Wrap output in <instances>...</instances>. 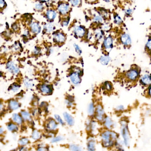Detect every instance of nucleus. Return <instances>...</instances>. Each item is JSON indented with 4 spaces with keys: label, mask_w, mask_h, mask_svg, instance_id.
<instances>
[{
    "label": "nucleus",
    "mask_w": 151,
    "mask_h": 151,
    "mask_svg": "<svg viewBox=\"0 0 151 151\" xmlns=\"http://www.w3.org/2000/svg\"><path fill=\"white\" fill-rule=\"evenodd\" d=\"M103 140V144L105 147H109L113 144L114 140L117 138L116 134L110 131H106L102 135Z\"/></svg>",
    "instance_id": "f257e3e1"
},
{
    "label": "nucleus",
    "mask_w": 151,
    "mask_h": 151,
    "mask_svg": "<svg viewBox=\"0 0 151 151\" xmlns=\"http://www.w3.org/2000/svg\"><path fill=\"white\" fill-rule=\"evenodd\" d=\"M120 41L123 45L126 47L131 45L132 43V38L130 35L126 32H124L121 35Z\"/></svg>",
    "instance_id": "f03ea898"
},
{
    "label": "nucleus",
    "mask_w": 151,
    "mask_h": 151,
    "mask_svg": "<svg viewBox=\"0 0 151 151\" xmlns=\"http://www.w3.org/2000/svg\"><path fill=\"white\" fill-rule=\"evenodd\" d=\"M103 45L106 50L110 51L113 47L114 38L111 35L106 37L103 40Z\"/></svg>",
    "instance_id": "7ed1b4c3"
},
{
    "label": "nucleus",
    "mask_w": 151,
    "mask_h": 151,
    "mask_svg": "<svg viewBox=\"0 0 151 151\" xmlns=\"http://www.w3.org/2000/svg\"><path fill=\"white\" fill-rule=\"evenodd\" d=\"M121 133L123 137L124 140V142L126 145L128 146L129 143V136L128 133V130L126 126V124H123L122 125L121 128Z\"/></svg>",
    "instance_id": "20e7f679"
},
{
    "label": "nucleus",
    "mask_w": 151,
    "mask_h": 151,
    "mask_svg": "<svg viewBox=\"0 0 151 151\" xmlns=\"http://www.w3.org/2000/svg\"><path fill=\"white\" fill-rule=\"evenodd\" d=\"M7 68L9 71L13 74L18 73L19 71V68L12 61H10L7 64Z\"/></svg>",
    "instance_id": "39448f33"
},
{
    "label": "nucleus",
    "mask_w": 151,
    "mask_h": 151,
    "mask_svg": "<svg viewBox=\"0 0 151 151\" xmlns=\"http://www.w3.org/2000/svg\"><path fill=\"white\" fill-rule=\"evenodd\" d=\"M127 76L130 80H136L138 76V72L136 69H132L127 72Z\"/></svg>",
    "instance_id": "423d86ee"
},
{
    "label": "nucleus",
    "mask_w": 151,
    "mask_h": 151,
    "mask_svg": "<svg viewBox=\"0 0 151 151\" xmlns=\"http://www.w3.org/2000/svg\"><path fill=\"white\" fill-rule=\"evenodd\" d=\"M70 79L72 83L75 85L78 84L81 82V79L79 74L77 72H74L70 75Z\"/></svg>",
    "instance_id": "0eeeda50"
},
{
    "label": "nucleus",
    "mask_w": 151,
    "mask_h": 151,
    "mask_svg": "<svg viewBox=\"0 0 151 151\" xmlns=\"http://www.w3.org/2000/svg\"><path fill=\"white\" fill-rule=\"evenodd\" d=\"M74 31L75 34L78 37H83L85 34V30L80 26H75L74 28Z\"/></svg>",
    "instance_id": "6e6552de"
},
{
    "label": "nucleus",
    "mask_w": 151,
    "mask_h": 151,
    "mask_svg": "<svg viewBox=\"0 0 151 151\" xmlns=\"http://www.w3.org/2000/svg\"><path fill=\"white\" fill-rule=\"evenodd\" d=\"M58 10L60 13L63 15H65L68 12L69 10V6L66 4H62L58 7Z\"/></svg>",
    "instance_id": "1a4fd4ad"
},
{
    "label": "nucleus",
    "mask_w": 151,
    "mask_h": 151,
    "mask_svg": "<svg viewBox=\"0 0 151 151\" xmlns=\"http://www.w3.org/2000/svg\"><path fill=\"white\" fill-rule=\"evenodd\" d=\"M97 115L96 118L99 121H102L103 118V115L104 114V110L103 109L102 106L98 105L97 107Z\"/></svg>",
    "instance_id": "9d476101"
},
{
    "label": "nucleus",
    "mask_w": 151,
    "mask_h": 151,
    "mask_svg": "<svg viewBox=\"0 0 151 151\" xmlns=\"http://www.w3.org/2000/svg\"><path fill=\"white\" fill-rule=\"evenodd\" d=\"M63 117L64 119L69 126H73L74 123V121L73 117L67 113L63 114Z\"/></svg>",
    "instance_id": "9b49d317"
},
{
    "label": "nucleus",
    "mask_w": 151,
    "mask_h": 151,
    "mask_svg": "<svg viewBox=\"0 0 151 151\" xmlns=\"http://www.w3.org/2000/svg\"><path fill=\"white\" fill-rule=\"evenodd\" d=\"M54 40L59 43H63L65 40V36L62 33H58L54 35Z\"/></svg>",
    "instance_id": "f8f14e48"
},
{
    "label": "nucleus",
    "mask_w": 151,
    "mask_h": 151,
    "mask_svg": "<svg viewBox=\"0 0 151 151\" xmlns=\"http://www.w3.org/2000/svg\"><path fill=\"white\" fill-rule=\"evenodd\" d=\"M31 31L36 34L39 33L41 31V28L38 23L36 22L32 23L31 25Z\"/></svg>",
    "instance_id": "ddd939ff"
},
{
    "label": "nucleus",
    "mask_w": 151,
    "mask_h": 151,
    "mask_svg": "<svg viewBox=\"0 0 151 151\" xmlns=\"http://www.w3.org/2000/svg\"><path fill=\"white\" fill-rule=\"evenodd\" d=\"M111 60V58L108 55H104L101 56L100 59V63L103 65H106L108 64Z\"/></svg>",
    "instance_id": "4468645a"
},
{
    "label": "nucleus",
    "mask_w": 151,
    "mask_h": 151,
    "mask_svg": "<svg viewBox=\"0 0 151 151\" xmlns=\"http://www.w3.org/2000/svg\"><path fill=\"white\" fill-rule=\"evenodd\" d=\"M47 127L50 130H54L57 127V123L54 120H51L47 124Z\"/></svg>",
    "instance_id": "2eb2a0df"
},
{
    "label": "nucleus",
    "mask_w": 151,
    "mask_h": 151,
    "mask_svg": "<svg viewBox=\"0 0 151 151\" xmlns=\"http://www.w3.org/2000/svg\"><path fill=\"white\" fill-rule=\"evenodd\" d=\"M9 106L10 109L12 110H16L19 108L20 105L19 103L14 100H11L10 101Z\"/></svg>",
    "instance_id": "dca6fc26"
},
{
    "label": "nucleus",
    "mask_w": 151,
    "mask_h": 151,
    "mask_svg": "<svg viewBox=\"0 0 151 151\" xmlns=\"http://www.w3.org/2000/svg\"><path fill=\"white\" fill-rule=\"evenodd\" d=\"M142 83L145 85L151 84V77L150 76L146 74L141 78Z\"/></svg>",
    "instance_id": "f3484780"
},
{
    "label": "nucleus",
    "mask_w": 151,
    "mask_h": 151,
    "mask_svg": "<svg viewBox=\"0 0 151 151\" xmlns=\"http://www.w3.org/2000/svg\"><path fill=\"white\" fill-rule=\"evenodd\" d=\"M46 16H47V17L49 20H53L56 16V13L54 11L52 10H50L47 12Z\"/></svg>",
    "instance_id": "a211bd4d"
},
{
    "label": "nucleus",
    "mask_w": 151,
    "mask_h": 151,
    "mask_svg": "<svg viewBox=\"0 0 151 151\" xmlns=\"http://www.w3.org/2000/svg\"><path fill=\"white\" fill-rule=\"evenodd\" d=\"M114 21L115 24L118 25H120L121 24H122L123 23L122 19L119 15L117 14H116L114 15Z\"/></svg>",
    "instance_id": "6ab92c4d"
},
{
    "label": "nucleus",
    "mask_w": 151,
    "mask_h": 151,
    "mask_svg": "<svg viewBox=\"0 0 151 151\" xmlns=\"http://www.w3.org/2000/svg\"><path fill=\"white\" fill-rule=\"evenodd\" d=\"M40 91L44 94H49L51 91L50 87L46 85H43L40 87Z\"/></svg>",
    "instance_id": "aec40b11"
},
{
    "label": "nucleus",
    "mask_w": 151,
    "mask_h": 151,
    "mask_svg": "<svg viewBox=\"0 0 151 151\" xmlns=\"http://www.w3.org/2000/svg\"><path fill=\"white\" fill-rule=\"evenodd\" d=\"M12 120L14 121L15 122L17 123L18 124L20 125V124H21L22 120L21 117H20V116H19V115L18 114H13L12 115Z\"/></svg>",
    "instance_id": "412c9836"
},
{
    "label": "nucleus",
    "mask_w": 151,
    "mask_h": 151,
    "mask_svg": "<svg viewBox=\"0 0 151 151\" xmlns=\"http://www.w3.org/2000/svg\"><path fill=\"white\" fill-rule=\"evenodd\" d=\"M104 36V33L103 31L100 30H97L95 31V38L97 40H101L103 39Z\"/></svg>",
    "instance_id": "4be33fe9"
},
{
    "label": "nucleus",
    "mask_w": 151,
    "mask_h": 151,
    "mask_svg": "<svg viewBox=\"0 0 151 151\" xmlns=\"http://www.w3.org/2000/svg\"><path fill=\"white\" fill-rule=\"evenodd\" d=\"M53 25L51 23H48L44 26V29L48 33H50L53 30Z\"/></svg>",
    "instance_id": "5701e85b"
},
{
    "label": "nucleus",
    "mask_w": 151,
    "mask_h": 151,
    "mask_svg": "<svg viewBox=\"0 0 151 151\" xmlns=\"http://www.w3.org/2000/svg\"><path fill=\"white\" fill-rule=\"evenodd\" d=\"M105 125L106 127L108 128H110L113 125V122L111 119L109 117H107L105 119Z\"/></svg>",
    "instance_id": "b1692460"
},
{
    "label": "nucleus",
    "mask_w": 151,
    "mask_h": 151,
    "mask_svg": "<svg viewBox=\"0 0 151 151\" xmlns=\"http://www.w3.org/2000/svg\"><path fill=\"white\" fill-rule=\"evenodd\" d=\"M21 114L23 118L25 120H30L31 116L28 112L26 111H22L21 112Z\"/></svg>",
    "instance_id": "393cba45"
},
{
    "label": "nucleus",
    "mask_w": 151,
    "mask_h": 151,
    "mask_svg": "<svg viewBox=\"0 0 151 151\" xmlns=\"http://www.w3.org/2000/svg\"><path fill=\"white\" fill-rule=\"evenodd\" d=\"M7 128L10 131H17L18 129L17 126L12 123L9 124L7 126Z\"/></svg>",
    "instance_id": "a878e982"
},
{
    "label": "nucleus",
    "mask_w": 151,
    "mask_h": 151,
    "mask_svg": "<svg viewBox=\"0 0 151 151\" xmlns=\"http://www.w3.org/2000/svg\"><path fill=\"white\" fill-rule=\"evenodd\" d=\"M95 142L94 140H91L88 144V149L90 151H94L95 150Z\"/></svg>",
    "instance_id": "bb28decb"
},
{
    "label": "nucleus",
    "mask_w": 151,
    "mask_h": 151,
    "mask_svg": "<svg viewBox=\"0 0 151 151\" xmlns=\"http://www.w3.org/2000/svg\"><path fill=\"white\" fill-rule=\"evenodd\" d=\"M41 137L40 133L38 131L35 130L33 132L32 134V137L34 140H38Z\"/></svg>",
    "instance_id": "cd10ccee"
},
{
    "label": "nucleus",
    "mask_w": 151,
    "mask_h": 151,
    "mask_svg": "<svg viewBox=\"0 0 151 151\" xmlns=\"http://www.w3.org/2000/svg\"><path fill=\"white\" fill-rule=\"evenodd\" d=\"M94 104L93 103H91L89 106L88 109V113L89 115L91 116L94 113Z\"/></svg>",
    "instance_id": "c85d7f7f"
},
{
    "label": "nucleus",
    "mask_w": 151,
    "mask_h": 151,
    "mask_svg": "<svg viewBox=\"0 0 151 151\" xmlns=\"http://www.w3.org/2000/svg\"><path fill=\"white\" fill-rule=\"evenodd\" d=\"M94 20L97 23H102L103 21V18L101 15H96L94 18Z\"/></svg>",
    "instance_id": "c756f323"
},
{
    "label": "nucleus",
    "mask_w": 151,
    "mask_h": 151,
    "mask_svg": "<svg viewBox=\"0 0 151 151\" xmlns=\"http://www.w3.org/2000/svg\"><path fill=\"white\" fill-rule=\"evenodd\" d=\"M24 83L25 86L27 88H31L33 86V83H32L31 80H29V79H25L24 80Z\"/></svg>",
    "instance_id": "7c9ffc66"
},
{
    "label": "nucleus",
    "mask_w": 151,
    "mask_h": 151,
    "mask_svg": "<svg viewBox=\"0 0 151 151\" xmlns=\"http://www.w3.org/2000/svg\"><path fill=\"white\" fill-rule=\"evenodd\" d=\"M70 149L72 151H81L82 150L81 147L75 145H71L70 146Z\"/></svg>",
    "instance_id": "2f4dec72"
},
{
    "label": "nucleus",
    "mask_w": 151,
    "mask_h": 151,
    "mask_svg": "<svg viewBox=\"0 0 151 151\" xmlns=\"http://www.w3.org/2000/svg\"><path fill=\"white\" fill-rule=\"evenodd\" d=\"M29 142V140L28 139L26 138H23L19 140V143L21 145H25L28 144Z\"/></svg>",
    "instance_id": "473e14b6"
},
{
    "label": "nucleus",
    "mask_w": 151,
    "mask_h": 151,
    "mask_svg": "<svg viewBox=\"0 0 151 151\" xmlns=\"http://www.w3.org/2000/svg\"><path fill=\"white\" fill-rule=\"evenodd\" d=\"M134 11V10L133 9H131V8H128V9H126L124 10V12L125 13V14L127 16H130L133 13Z\"/></svg>",
    "instance_id": "72a5a7b5"
},
{
    "label": "nucleus",
    "mask_w": 151,
    "mask_h": 151,
    "mask_svg": "<svg viewBox=\"0 0 151 151\" xmlns=\"http://www.w3.org/2000/svg\"><path fill=\"white\" fill-rule=\"evenodd\" d=\"M70 2L72 6H77L80 4L81 0H70Z\"/></svg>",
    "instance_id": "f704fd0d"
},
{
    "label": "nucleus",
    "mask_w": 151,
    "mask_h": 151,
    "mask_svg": "<svg viewBox=\"0 0 151 151\" xmlns=\"http://www.w3.org/2000/svg\"><path fill=\"white\" fill-rule=\"evenodd\" d=\"M63 140V137L61 136H58L54 138L52 140H51V142L55 143L57 142H59L61 140Z\"/></svg>",
    "instance_id": "c9c22d12"
},
{
    "label": "nucleus",
    "mask_w": 151,
    "mask_h": 151,
    "mask_svg": "<svg viewBox=\"0 0 151 151\" xmlns=\"http://www.w3.org/2000/svg\"><path fill=\"white\" fill-rule=\"evenodd\" d=\"M146 47L149 50H151V37L149 38L146 43Z\"/></svg>",
    "instance_id": "e433bc0d"
},
{
    "label": "nucleus",
    "mask_w": 151,
    "mask_h": 151,
    "mask_svg": "<svg viewBox=\"0 0 151 151\" xmlns=\"http://www.w3.org/2000/svg\"><path fill=\"white\" fill-rule=\"evenodd\" d=\"M43 8V4L40 3H37L35 5V9L38 10H42Z\"/></svg>",
    "instance_id": "4c0bfd02"
},
{
    "label": "nucleus",
    "mask_w": 151,
    "mask_h": 151,
    "mask_svg": "<svg viewBox=\"0 0 151 151\" xmlns=\"http://www.w3.org/2000/svg\"><path fill=\"white\" fill-rule=\"evenodd\" d=\"M54 117H55V119L57 120V121H58L60 123V124H61V125H62L64 124V122H63V120L62 119V118H61V117H60L59 115H54Z\"/></svg>",
    "instance_id": "58836bf2"
},
{
    "label": "nucleus",
    "mask_w": 151,
    "mask_h": 151,
    "mask_svg": "<svg viewBox=\"0 0 151 151\" xmlns=\"http://www.w3.org/2000/svg\"><path fill=\"white\" fill-rule=\"evenodd\" d=\"M102 29H103V30H105V31H108L109 29H111V27L110 25L108 24H104V25H103V27H102Z\"/></svg>",
    "instance_id": "ea45409f"
},
{
    "label": "nucleus",
    "mask_w": 151,
    "mask_h": 151,
    "mask_svg": "<svg viewBox=\"0 0 151 151\" xmlns=\"http://www.w3.org/2000/svg\"><path fill=\"white\" fill-rule=\"evenodd\" d=\"M74 48H75V50H76V51L77 53L79 54H81L82 53V50L79 48V47L78 45H77V44H74Z\"/></svg>",
    "instance_id": "a19ab883"
},
{
    "label": "nucleus",
    "mask_w": 151,
    "mask_h": 151,
    "mask_svg": "<svg viewBox=\"0 0 151 151\" xmlns=\"http://www.w3.org/2000/svg\"><path fill=\"white\" fill-rule=\"evenodd\" d=\"M20 86L17 84H14L11 87V90L14 91H18L20 88Z\"/></svg>",
    "instance_id": "79ce46f5"
},
{
    "label": "nucleus",
    "mask_w": 151,
    "mask_h": 151,
    "mask_svg": "<svg viewBox=\"0 0 151 151\" xmlns=\"http://www.w3.org/2000/svg\"><path fill=\"white\" fill-rule=\"evenodd\" d=\"M105 84H106L105 87L108 90H111L112 88V86L111 85V84L109 82H106Z\"/></svg>",
    "instance_id": "37998d69"
},
{
    "label": "nucleus",
    "mask_w": 151,
    "mask_h": 151,
    "mask_svg": "<svg viewBox=\"0 0 151 151\" xmlns=\"http://www.w3.org/2000/svg\"><path fill=\"white\" fill-rule=\"evenodd\" d=\"M6 5V3H5L4 0H0V7L1 8H4Z\"/></svg>",
    "instance_id": "c03bdc74"
},
{
    "label": "nucleus",
    "mask_w": 151,
    "mask_h": 151,
    "mask_svg": "<svg viewBox=\"0 0 151 151\" xmlns=\"http://www.w3.org/2000/svg\"><path fill=\"white\" fill-rule=\"evenodd\" d=\"M69 20H66L63 21V26H67L68 24Z\"/></svg>",
    "instance_id": "a18cd8bd"
},
{
    "label": "nucleus",
    "mask_w": 151,
    "mask_h": 151,
    "mask_svg": "<svg viewBox=\"0 0 151 151\" xmlns=\"http://www.w3.org/2000/svg\"><path fill=\"white\" fill-rule=\"evenodd\" d=\"M39 51H40V50H39V49L37 48H36L35 49L34 51V52L35 54H38L39 52Z\"/></svg>",
    "instance_id": "49530a36"
},
{
    "label": "nucleus",
    "mask_w": 151,
    "mask_h": 151,
    "mask_svg": "<svg viewBox=\"0 0 151 151\" xmlns=\"http://www.w3.org/2000/svg\"><path fill=\"white\" fill-rule=\"evenodd\" d=\"M46 150L47 149L46 148H39L38 149V150H39V151H45V150Z\"/></svg>",
    "instance_id": "de8ad7c7"
},
{
    "label": "nucleus",
    "mask_w": 151,
    "mask_h": 151,
    "mask_svg": "<svg viewBox=\"0 0 151 151\" xmlns=\"http://www.w3.org/2000/svg\"><path fill=\"white\" fill-rule=\"evenodd\" d=\"M148 94H149L150 96H151V86L150 87L149 89V91H148Z\"/></svg>",
    "instance_id": "09e8293b"
},
{
    "label": "nucleus",
    "mask_w": 151,
    "mask_h": 151,
    "mask_svg": "<svg viewBox=\"0 0 151 151\" xmlns=\"http://www.w3.org/2000/svg\"><path fill=\"white\" fill-rule=\"evenodd\" d=\"M118 109L120 110V109H123V106H119L118 107Z\"/></svg>",
    "instance_id": "8fccbe9b"
},
{
    "label": "nucleus",
    "mask_w": 151,
    "mask_h": 151,
    "mask_svg": "<svg viewBox=\"0 0 151 151\" xmlns=\"http://www.w3.org/2000/svg\"><path fill=\"white\" fill-rule=\"evenodd\" d=\"M103 0L104 1H105L106 2H109L111 0Z\"/></svg>",
    "instance_id": "3c124183"
},
{
    "label": "nucleus",
    "mask_w": 151,
    "mask_h": 151,
    "mask_svg": "<svg viewBox=\"0 0 151 151\" xmlns=\"http://www.w3.org/2000/svg\"><path fill=\"white\" fill-rule=\"evenodd\" d=\"M0 133L1 134V133H2V132H3V129H2V128H0Z\"/></svg>",
    "instance_id": "603ef678"
},
{
    "label": "nucleus",
    "mask_w": 151,
    "mask_h": 151,
    "mask_svg": "<svg viewBox=\"0 0 151 151\" xmlns=\"http://www.w3.org/2000/svg\"><path fill=\"white\" fill-rule=\"evenodd\" d=\"M40 1H48V0H40Z\"/></svg>",
    "instance_id": "864d4df0"
},
{
    "label": "nucleus",
    "mask_w": 151,
    "mask_h": 151,
    "mask_svg": "<svg viewBox=\"0 0 151 151\" xmlns=\"http://www.w3.org/2000/svg\"><path fill=\"white\" fill-rule=\"evenodd\" d=\"M132 1H136L137 0H131Z\"/></svg>",
    "instance_id": "5fc2aeb1"
}]
</instances>
